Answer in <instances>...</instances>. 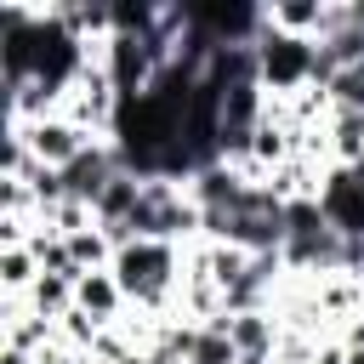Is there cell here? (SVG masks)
<instances>
[{"mask_svg":"<svg viewBox=\"0 0 364 364\" xmlns=\"http://www.w3.org/2000/svg\"><path fill=\"white\" fill-rule=\"evenodd\" d=\"M114 279H119L125 301H159L176 279V250L165 239H131L114 250Z\"/></svg>","mask_w":364,"mask_h":364,"instance_id":"cell-1","label":"cell"},{"mask_svg":"<svg viewBox=\"0 0 364 364\" xmlns=\"http://www.w3.org/2000/svg\"><path fill=\"white\" fill-rule=\"evenodd\" d=\"M256 63H262V85H273V91L313 85V40H301V34H279L267 23V34L256 40Z\"/></svg>","mask_w":364,"mask_h":364,"instance_id":"cell-2","label":"cell"},{"mask_svg":"<svg viewBox=\"0 0 364 364\" xmlns=\"http://www.w3.org/2000/svg\"><path fill=\"white\" fill-rule=\"evenodd\" d=\"M119 171H125V165H119V148H97V142H91L74 165L57 171V176H63V199H80V205L97 210V199L108 193V182H114Z\"/></svg>","mask_w":364,"mask_h":364,"instance_id":"cell-3","label":"cell"},{"mask_svg":"<svg viewBox=\"0 0 364 364\" xmlns=\"http://www.w3.org/2000/svg\"><path fill=\"white\" fill-rule=\"evenodd\" d=\"M318 210H324V222H330L341 239H364V182H358L347 165H336L330 182L318 188Z\"/></svg>","mask_w":364,"mask_h":364,"instance_id":"cell-4","label":"cell"},{"mask_svg":"<svg viewBox=\"0 0 364 364\" xmlns=\"http://www.w3.org/2000/svg\"><path fill=\"white\" fill-rule=\"evenodd\" d=\"M125 301V290H119V279L114 273H80L74 279V307L80 313H91V324H102V318H114V307Z\"/></svg>","mask_w":364,"mask_h":364,"instance_id":"cell-5","label":"cell"},{"mask_svg":"<svg viewBox=\"0 0 364 364\" xmlns=\"http://www.w3.org/2000/svg\"><path fill=\"white\" fill-rule=\"evenodd\" d=\"M182 364H239V347L228 341V330H222V324H205V330H199V341H193V353H188Z\"/></svg>","mask_w":364,"mask_h":364,"instance_id":"cell-6","label":"cell"},{"mask_svg":"<svg viewBox=\"0 0 364 364\" xmlns=\"http://www.w3.org/2000/svg\"><path fill=\"white\" fill-rule=\"evenodd\" d=\"M6 284H28V250L23 245L6 250Z\"/></svg>","mask_w":364,"mask_h":364,"instance_id":"cell-7","label":"cell"}]
</instances>
